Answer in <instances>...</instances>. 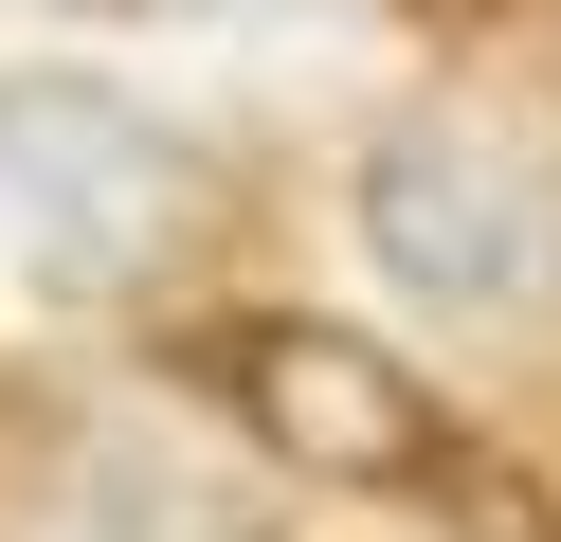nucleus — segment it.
<instances>
[{
	"mask_svg": "<svg viewBox=\"0 0 561 542\" xmlns=\"http://www.w3.org/2000/svg\"><path fill=\"white\" fill-rule=\"evenodd\" d=\"M363 253L416 289V308L489 325V308H525V289H543V181H525L489 127L416 108V127L363 145Z\"/></svg>",
	"mask_w": 561,
	"mask_h": 542,
	"instance_id": "3",
	"label": "nucleus"
},
{
	"mask_svg": "<svg viewBox=\"0 0 561 542\" xmlns=\"http://www.w3.org/2000/svg\"><path fill=\"white\" fill-rule=\"evenodd\" d=\"M182 361H199V380H218L290 470H327V488H435L453 524L489 506L507 542H543V524H525V488L453 434V397L416 380L399 344H363V325H327V308H236V325H199Z\"/></svg>",
	"mask_w": 561,
	"mask_h": 542,
	"instance_id": "2",
	"label": "nucleus"
},
{
	"mask_svg": "<svg viewBox=\"0 0 561 542\" xmlns=\"http://www.w3.org/2000/svg\"><path fill=\"white\" fill-rule=\"evenodd\" d=\"M55 19H218V0H55Z\"/></svg>",
	"mask_w": 561,
	"mask_h": 542,
	"instance_id": "4",
	"label": "nucleus"
},
{
	"mask_svg": "<svg viewBox=\"0 0 561 542\" xmlns=\"http://www.w3.org/2000/svg\"><path fill=\"white\" fill-rule=\"evenodd\" d=\"M218 235V163L110 72H0V253L55 308H146Z\"/></svg>",
	"mask_w": 561,
	"mask_h": 542,
	"instance_id": "1",
	"label": "nucleus"
}]
</instances>
